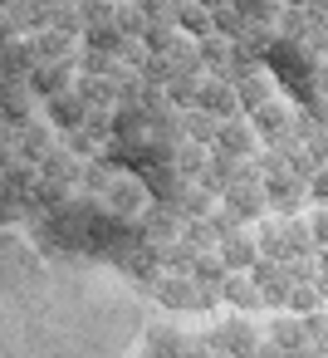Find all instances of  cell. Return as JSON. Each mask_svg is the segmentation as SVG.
<instances>
[{
	"label": "cell",
	"mask_w": 328,
	"mask_h": 358,
	"mask_svg": "<svg viewBox=\"0 0 328 358\" xmlns=\"http://www.w3.org/2000/svg\"><path fill=\"white\" fill-rule=\"evenodd\" d=\"M113 25H118V35H123V40H147V30H152L137 0H123V6H118V15H113Z\"/></svg>",
	"instance_id": "obj_19"
},
{
	"label": "cell",
	"mask_w": 328,
	"mask_h": 358,
	"mask_svg": "<svg viewBox=\"0 0 328 358\" xmlns=\"http://www.w3.org/2000/svg\"><path fill=\"white\" fill-rule=\"evenodd\" d=\"M264 338L274 343V348H284V353H299V348H308V329H304V319L299 314H274L269 324H264Z\"/></svg>",
	"instance_id": "obj_10"
},
{
	"label": "cell",
	"mask_w": 328,
	"mask_h": 358,
	"mask_svg": "<svg viewBox=\"0 0 328 358\" xmlns=\"http://www.w3.org/2000/svg\"><path fill=\"white\" fill-rule=\"evenodd\" d=\"M308 201H313V206H328V167L313 172V182H308Z\"/></svg>",
	"instance_id": "obj_24"
},
{
	"label": "cell",
	"mask_w": 328,
	"mask_h": 358,
	"mask_svg": "<svg viewBox=\"0 0 328 358\" xmlns=\"http://www.w3.org/2000/svg\"><path fill=\"white\" fill-rule=\"evenodd\" d=\"M216 211H221V206H216V192H206L201 182L186 187V201H181V216H186V221H211Z\"/></svg>",
	"instance_id": "obj_20"
},
{
	"label": "cell",
	"mask_w": 328,
	"mask_h": 358,
	"mask_svg": "<svg viewBox=\"0 0 328 358\" xmlns=\"http://www.w3.org/2000/svg\"><path fill=\"white\" fill-rule=\"evenodd\" d=\"M221 299H225L230 309H240V314H260V309H264V294H260V285H255L250 275H225Z\"/></svg>",
	"instance_id": "obj_12"
},
{
	"label": "cell",
	"mask_w": 328,
	"mask_h": 358,
	"mask_svg": "<svg viewBox=\"0 0 328 358\" xmlns=\"http://www.w3.org/2000/svg\"><path fill=\"white\" fill-rule=\"evenodd\" d=\"M235 94H240V108H245V113H260L264 103L279 99V79L264 74V69H245V74L235 79Z\"/></svg>",
	"instance_id": "obj_6"
},
{
	"label": "cell",
	"mask_w": 328,
	"mask_h": 358,
	"mask_svg": "<svg viewBox=\"0 0 328 358\" xmlns=\"http://www.w3.org/2000/svg\"><path fill=\"white\" fill-rule=\"evenodd\" d=\"M318 309H328L323 289H318V285H294V294H289V314L308 319V314H318Z\"/></svg>",
	"instance_id": "obj_21"
},
{
	"label": "cell",
	"mask_w": 328,
	"mask_h": 358,
	"mask_svg": "<svg viewBox=\"0 0 328 358\" xmlns=\"http://www.w3.org/2000/svg\"><path fill=\"white\" fill-rule=\"evenodd\" d=\"M323 64H328V45H323Z\"/></svg>",
	"instance_id": "obj_29"
},
{
	"label": "cell",
	"mask_w": 328,
	"mask_h": 358,
	"mask_svg": "<svg viewBox=\"0 0 328 358\" xmlns=\"http://www.w3.org/2000/svg\"><path fill=\"white\" fill-rule=\"evenodd\" d=\"M84 55V45L74 40V35H64V30H40L35 35V59L40 64H69V59H79Z\"/></svg>",
	"instance_id": "obj_9"
},
{
	"label": "cell",
	"mask_w": 328,
	"mask_h": 358,
	"mask_svg": "<svg viewBox=\"0 0 328 358\" xmlns=\"http://www.w3.org/2000/svg\"><path fill=\"white\" fill-rule=\"evenodd\" d=\"M221 123H225V118H216V113H206V108H191V113H181V138H186V143H201V148H216Z\"/></svg>",
	"instance_id": "obj_14"
},
{
	"label": "cell",
	"mask_w": 328,
	"mask_h": 358,
	"mask_svg": "<svg viewBox=\"0 0 328 358\" xmlns=\"http://www.w3.org/2000/svg\"><path fill=\"white\" fill-rule=\"evenodd\" d=\"M103 201H108V211L113 216H123V221H137V216H147V187L137 182V177H128V172H118L113 177V187L103 192Z\"/></svg>",
	"instance_id": "obj_4"
},
{
	"label": "cell",
	"mask_w": 328,
	"mask_h": 358,
	"mask_svg": "<svg viewBox=\"0 0 328 358\" xmlns=\"http://www.w3.org/2000/svg\"><path fill=\"white\" fill-rule=\"evenodd\" d=\"M216 152H225V157H235V162H255V157L264 152V143H260L255 123H250V118L240 113V118H225V123H221Z\"/></svg>",
	"instance_id": "obj_2"
},
{
	"label": "cell",
	"mask_w": 328,
	"mask_h": 358,
	"mask_svg": "<svg viewBox=\"0 0 328 358\" xmlns=\"http://www.w3.org/2000/svg\"><path fill=\"white\" fill-rule=\"evenodd\" d=\"M284 241H289V260H313L318 255V241H313L308 216H289L284 221Z\"/></svg>",
	"instance_id": "obj_15"
},
{
	"label": "cell",
	"mask_w": 328,
	"mask_h": 358,
	"mask_svg": "<svg viewBox=\"0 0 328 358\" xmlns=\"http://www.w3.org/2000/svg\"><path fill=\"white\" fill-rule=\"evenodd\" d=\"M177 30H181L186 40H211V35H216V10H206V6H186V10L177 15Z\"/></svg>",
	"instance_id": "obj_17"
},
{
	"label": "cell",
	"mask_w": 328,
	"mask_h": 358,
	"mask_svg": "<svg viewBox=\"0 0 328 358\" xmlns=\"http://www.w3.org/2000/svg\"><path fill=\"white\" fill-rule=\"evenodd\" d=\"M216 255L225 260V270H230V275H250V270L260 265V241H255V231H250V226H240L235 236H225V241L216 245Z\"/></svg>",
	"instance_id": "obj_5"
},
{
	"label": "cell",
	"mask_w": 328,
	"mask_h": 358,
	"mask_svg": "<svg viewBox=\"0 0 328 358\" xmlns=\"http://www.w3.org/2000/svg\"><path fill=\"white\" fill-rule=\"evenodd\" d=\"M230 6L240 10V20H245L250 30H274L289 0H230Z\"/></svg>",
	"instance_id": "obj_13"
},
{
	"label": "cell",
	"mask_w": 328,
	"mask_h": 358,
	"mask_svg": "<svg viewBox=\"0 0 328 358\" xmlns=\"http://www.w3.org/2000/svg\"><path fill=\"white\" fill-rule=\"evenodd\" d=\"M79 99L89 103V108H113L118 103V84L113 79H94V74H79Z\"/></svg>",
	"instance_id": "obj_18"
},
{
	"label": "cell",
	"mask_w": 328,
	"mask_h": 358,
	"mask_svg": "<svg viewBox=\"0 0 328 358\" xmlns=\"http://www.w3.org/2000/svg\"><path fill=\"white\" fill-rule=\"evenodd\" d=\"M216 358H255V353H216Z\"/></svg>",
	"instance_id": "obj_28"
},
{
	"label": "cell",
	"mask_w": 328,
	"mask_h": 358,
	"mask_svg": "<svg viewBox=\"0 0 328 358\" xmlns=\"http://www.w3.org/2000/svg\"><path fill=\"white\" fill-rule=\"evenodd\" d=\"M318 275H328V245L318 250Z\"/></svg>",
	"instance_id": "obj_26"
},
{
	"label": "cell",
	"mask_w": 328,
	"mask_h": 358,
	"mask_svg": "<svg viewBox=\"0 0 328 358\" xmlns=\"http://www.w3.org/2000/svg\"><path fill=\"white\" fill-rule=\"evenodd\" d=\"M113 6H123V0H113Z\"/></svg>",
	"instance_id": "obj_30"
},
{
	"label": "cell",
	"mask_w": 328,
	"mask_h": 358,
	"mask_svg": "<svg viewBox=\"0 0 328 358\" xmlns=\"http://www.w3.org/2000/svg\"><path fill=\"white\" fill-rule=\"evenodd\" d=\"M318 289H323V299H328V275H318Z\"/></svg>",
	"instance_id": "obj_27"
},
{
	"label": "cell",
	"mask_w": 328,
	"mask_h": 358,
	"mask_svg": "<svg viewBox=\"0 0 328 358\" xmlns=\"http://www.w3.org/2000/svg\"><path fill=\"white\" fill-rule=\"evenodd\" d=\"M250 231H255V241H260V260H279V265L289 260V241H284V216H274V211H269V216H264V221H255Z\"/></svg>",
	"instance_id": "obj_11"
},
{
	"label": "cell",
	"mask_w": 328,
	"mask_h": 358,
	"mask_svg": "<svg viewBox=\"0 0 328 358\" xmlns=\"http://www.w3.org/2000/svg\"><path fill=\"white\" fill-rule=\"evenodd\" d=\"M308 226H313V241H318V250L328 245V206H313L308 211Z\"/></svg>",
	"instance_id": "obj_25"
},
{
	"label": "cell",
	"mask_w": 328,
	"mask_h": 358,
	"mask_svg": "<svg viewBox=\"0 0 328 358\" xmlns=\"http://www.w3.org/2000/svg\"><path fill=\"white\" fill-rule=\"evenodd\" d=\"M201 108L216 113V118H240L245 108H240L235 79H216V74H206V79H201Z\"/></svg>",
	"instance_id": "obj_7"
},
{
	"label": "cell",
	"mask_w": 328,
	"mask_h": 358,
	"mask_svg": "<svg viewBox=\"0 0 328 358\" xmlns=\"http://www.w3.org/2000/svg\"><path fill=\"white\" fill-rule=\"evenodd\" d=\"M264 196H269V211L289 221L308 206V182L294 177V172H279V177H264Z\"/></svg>",
	"instance_id": "obj_3"
},
{
	"label": "cell",
	"mask_w": 328,
	"mask_h": 358,
	"mask_svg": "<svg viewBox=\"0 0 328 358\" xmlns=\"http://www.w3.org/2000/svg\"><path fill=\"white\" fill-rule=\"evenodd\" d=\"M304 329H308V348H313L318 358H328V309L308 314V319H304Z\"/></svg>",
	"instance_id": "obj_22"
},
{
	"label": "cell",
	"mask_w": 328,
	"mask_h": 358,
	"mask_svg": "<svg viewBox=\"0 0 328 358\" xmlns=\"http://www.w3.org/2000/svg\"><path fill=\"white\" fill-rule=\"evenodd\" d=\"M211 152H216V148H201V143H186V138H181V143H177V157H172V162H177V177H186V182L196 177V182H201V172L211 167Z\"/></svg>",
	"instance_id": "obj_16"
},
{
	"label": "cell",
	"mask_w": 328,
	"mask_h": 358,
	"mask_svg": "<svg viewBox=\"0 0 328 358\" xmlns=\"http://www.w3.org/2000/svg\"><path fill=\"white\" fill-rule=\"evenodd\" d=\"M137 6H142V15H147V25H177V6H172V0H137Z\"/></svg>",
	"instance_id": "obj_23"
},
{
	"label": "cell",
	"mask_w": 328,
	"mask_h": 358,
	"mask_svg": "<svg viewBox=\"0 0 328 358\" xmlns=\"http://www.w3.org/2000/svg\"><path fill=\"white\" fill-rule=\"evenodd\" d=\"M123 275L50 265L6 231V358H128L142 309Z\"/></svg>",
	"instance_id": "obj_1"
},
{
	"label": "cell",
	"mask_w": 328,
	"mask_h": 358,
	"mask_svg": "<svg viewBox=\"0 0 328 358\" xmlns=\"http://www.w3.org/2000/svg\"><path fill=\"white\" fill-rule=\"evenodd\" d=\"M89 113H94V108L79 99V89H69V94H59V99L45 103V118H50L54 128H64V133H79V128L89 123Z\"/></svg>",
	"instance_id": "obj_8"
}]
</instances>
